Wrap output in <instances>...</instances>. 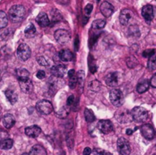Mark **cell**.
<instances>
[{
    "label": "cell",
    "mask_w": 156,
    "mask_h": 155,
    "mask_svg": "<svg viewBox=\"0 0 156 155\" xmlns=\"http://www.w3.org/2000/svg\"><path fill=\"white\" fill-rule=\"evenodd\" d=\"M59 56L63 62H70L73 59V53L69 50H62L59 52Z\"/></svg>",
    "instance_id": "obj_20"
},
{
    "label": "cell",
    "mask_w": 156,
    "mask_h": 155,
    "mask_svg": "<svg viewBox=\"0 0 156 155\" xmlns=\"http://www.w3.org/2000/svg\"><path fill=\"white\" fill-rule=\"evenodd\" d=\"M109 98L114 106L120 107L124 103V97L122 91L119 89H113L109 93Z\"/></svg>",
    "instance_id": "obj_2"
},
{
    "label": "cell",
    "mask_w": 156,
    "mask_h": 155,
    "mask_svg": "<svg viewBox=\"0 0 156 155\" xmlns=\"http://www.w3.org/2000/svg\"><path fill=\"white\" fill-rule=\"evenodd\" d=\"M133 120L137 122H143L148 119V111L142 106H136L131 110Z\"/></svg>",
    "instance_id": "obj_3"
},
{
    "label": "cell",
    "mask_w": 156,
    "mask_h": 155,
    "mask_svg": "<svg viewBox=\"0 0 156 155\" xmlns=\"http://www.w3.org/2000/svg\"><path fill=\"white\" fill-rule=\"evenodd\" d=\"M84 114H85V120H86V122H94V119H95V116H94L93 112L91 109H88V108H86V109H85Z\"/></svg>",
    "instance_id": "obj_27"
},
{
    "label": "cell",
    "mask_w": 156,
    "mask_h": 155,
    "mask_svg": "<svg viewBox=\"0 0 156 155\" xmlns=\"http://www.w3.org/2000/svg\"><path fill=\"white\" fill-rule=\"evenodd\" d=\"M5 96L6 98L8 99L10 103L12 104H15L17 101H18V95L12 89H8L5 91Z\"/></svg>",
    "instance_id": "obj_24"
},
{
    "label": "cell",
    "mask_w": 156,
    "mask_h": 155,
    "mask_svg": "<svg viewBox=\"0 0 156 155\" xmlns=\"http://www.w3.org/2000/svg\"><path fill=\"white\" fill-rule=\"evenodd\" d=\"M74 100H75L74 96L70 95L69 97H68V99H67V105H68V106H72V105L74 103Z\"/></svg>",
    "instance_id": "obj_41"
},
{
    "label": "cell",
    "mask_w": 156,
    "mask_h": 155,
    "mask_svg": "<svg viewBox=\"0 0 156 155\" xmlns=\"http://www.w3.org/2000/svg\"><path fill=\"white\" fill-rule=\"evenodd\" d=\"M36 21L41 27H47L50 24V19L48 18V15L45 12H41L37 16Z\"/></svg>",
    "instance_id": "obj_18"
},
{
    "label": "cell",
    "mask_w": 156,
    "mask_h": 155,
    "mask_svg": "<svg viewBox=\"0 0 156 155\" xmlns=\"http://www.w3.org/2000/svg\"><path fill=\"white\" fill-rule=\"evenodd\" d=\"M51 73L54 77L56 78H62L66 73V68L64 65L59 64V65H54L51 68Z\"/></svg>",
    "instance_id": "obj_14"
},
{
    "label": "cell",
    "mask_w": 156,
    "mask_h": 155,
    "mask_svg": "<svg viewBox=\"0 0 156 155\" xmlns=\"http://www.w3.org/2000/svg\"><path fill=\"white\" fill-rule=\"evenodd\" d=\"M78 84V78L77 76L74 75L73 77L69 78V86L70 88L73 89V88H76V84Z\"/></svg>",
    "instance_id": "obj_35"
},
{
    "label": "cell",
    "mask_w": 156,
    "mask_h": 155,
    "mask_svg": "<svg viewBox=\"0 0 156 155\" xmlns=\"http://www.w3.org/2000/svg\"><path fill=\"white\" fill-rule=\"evenodd\" d=\"M2 122L6 129H11L15 124V119L12 114L7 113L3 116Z\"/></svg>",
    "instance_id": "obj_19"
},
{
    "label": "cell",
    "mask_w": 156,
    "mask_h": 155,
    "mask_svg": "<svg viewBox=\"0 0 156 155\" xmlns=\"http://www.w3.org/2000/svg\"><path fill=\"white\" fill-rule=\"evenodd\" d=\"M25 9L21 5H13L9 11V18L12 23H19L24 19Z\"/></svg>",
    "instance_id": "obj_1"
},
{
    "label": "cell",
    "mask_w": 156,
    "mask_h": 155,
    "mask_svg": "<svg viewBox=\"0 0 156 155\" xmlns=\"http://www.w3.org/2000/svg\"><path fill=\"white\" fill-rule=\"evenodd\" d=\"M117 148L121 155H129L131 152L129 141L124 138H120L117 140Z\"/></svg>",
    "instance_id": "obj_9"
},
{
    "label": "cell",
    "mask_w": 156,
    "mask_h": 155,
    "mask_svg": "<svg viewBox=\"0 0 156 155\" xmlns=\"http://www.w3.org/2000/svg\"><path fill=\"white\" fill-rule=\"evenodd\" d=\"M13 146V140L10 139V138H6L2 141L1 142V148L2 150H9V149L12 148Z\"/></svg>",
    "instance_id": "obj_28"
},
{
    "label": "cell",
    "mask_w": 156,
    "mask_h": 155,
    "mask_svg": "<svg viewBox=\"0 0 156 155\" xmlns=\"http://www.w3.org/2000/svg\"><path fill=\"white\" fill-rule=\"evenodd\" d=\"M77 78H78V84H79L81 89H82L84 86V83H85V72H84L83 70H80V71H78Z\"/></svg>",
    "instance_id": "obj_29"
},
{
    "label": "cell",
    "mask_w": 156,
    "mask_h": 155,
    "mask_svg": "<svg viewBox=\"0 0 156 155\" xmlns=\"http://www.w3.org/2000/svg\"><path fill=\"white\" fill-rule=\"evenodd\" d=\"M150 84L152 88H156V73L152 77L150 80Z\"/></svg>",
    "instance_id": "obj_42"
},
{
    "label": "cell",
    "mask_w": 156,
    "mask_h": 155,
    "mask_svg": "<svg viewBox=\"0 0 156 155\" xmlns=\"http://www.w3.org/2000/svg\"><path fill=\"white\" fill-rule=\"evenodd\" d=\"M68 113H69L68 109H66V107H62V109L57 112V115L59 117H61V118H65V117L68 115Z\"/></svg>",
    "instance_id": "obj_38"
},
{
    "label": "cell",
    "mask_w": 156,
    "mask_h": 155,
    "mask_svg": "<svg viewBox=\"0 0 156 155\" xmlns=\"http://www.w3.org/2000/svg\"><path fill=\"white\" fill-rule=\"evenodd\" d=\"M93 10V5L91 4H88L85 8V12L87 15H89Z\"/></svg>",
    "instance_id": "obj_39"
},
{
    "label": "cell",
    "mask_w": 156,
    "mask_h": 155,
    "mask_svg": "<svg viewBox=\"0 0 156 155\" xmlns=\"http://www.w3.org/2000/svg\"><path fill=\"white\" fill-rule=\"evenodd\" d=\"M54 37L59 43L66 44L70 40L71 36H70L69 32L67 31L65 29H59L55 31Z\"/></svg>",
    "instance_id": "obj_7"
},
{
    "label": "cell",
    "mask_w": 156,
    "mask_h": 155,
    "mask_svg": "<svg viewBox=\"0 0 156 155\" xmlns=\"http://www.w3.org/2000/svg\"><path fill=\"white\" fill-rule=\"evenodd\" d=\"M24 34L27 37H33L36 34V28L33 24H29L24 30Z\"/></svg>",
    "instance_id": "obj_25"
},
{
    "label": "cell",
    "mask_w": 156,
    "mask_h": 155,
    "mask_svg": "<svg viewBox=\"0 0 156 155\" xmlns=\"http://www.w3.org/2000/svg\"><path fill=\"white\" fill-rule=\"evenodd\" d=\"M137 63H138V62H137L136 59L135 57H133V56L127 60V66H129V68H133Z\"/></svg>",
    "instance_id": "obj_36"
},
{
    "label": "cell",
    "mask_w": 156,
    "mask_h": 155,
    "mask_svg": "<svg viewBox=\"0 0 156 155\" xmlns=\"http://www.w3.org/2000/svg\"><path fill=\"white\" fill-rule=\"evenodd\" d=\"M89 88L91 91H98L101 88V83L100 81L97 80H94L91 81L89 84Z\"/></svg>",
    "instance_id": "obj_32"
},
{
    "label": "cell",
    "mask_w": 156,
    "mask_h": 155,
    "mask_svg": "<svg viewBox=\"0 0 156 155\" xmlns=\"http://www.w3.org/2000/svg\"><path fill=\"white\" fill-rule=\"evenodd\" d=\"M21 155H30V154H29V153H22Z\"/></svg>",
    "instance_id": "obj_46"
},
{
    "label": "cell",
    "mask_w": 156,
    "mask_h": 155,
    "mask_svg": "<svg viewBox=\"0 0 156 155\" xmlns=\"http://www.w3.org/2000/svg\"><path fill=\"white\" fill-rule=\"evenodd\" d=\"M75 75V70L74 69H71L68 71V76L69 78L73 77V76Z\"/></svg>",
    "instance_id": "obj_44"
},
{
    "label": "cell",
    "mask_w": 156,
    "mask_h": 155,
    "mask_svg": "<svg viewBox=\"0 0 156 155\" xmlns=\"http://www.w3.org/2000/svg\"><path fill=\"white\" fill-rule=\"evenodd\" d=\"M101 12L105 18H109L113 15L114 12V8L108 2H104L100 7Z\"/></svg>",
    "instance_id": "obj_12"
},
{
    "label": "cell",
    "mask_w": 156,
    "mask_h": 155,
    "mask_svg": "<svg viewBox=\"0 0 156 155\" xmlns=\"http://www.w3.org/2000/svg\"><path fill=\"white\" fill-rule=\"evenodd\" d=\"M37 61L38 64H39L40 65H41V66H48V65H50L49 61L47 60L45 57H44V56H38V57L37 58Z\"/></svg>",
    "instance_id": "obj_33"
},
{
    "label": "cell",
    "mask_w": 156,
    "mask_h": 155,
    "mask_svg": "<svg viewBox=\"0 0 156 155\" xmlns=\"http://www.w3.org/2000/svg\"><path fill=\"white\" fill-rule=\"evenodd\" d=\"M155 50H146L143 53V56L145 58H151L155 55Z\"/></svg>",
    "instance_id": "obj_37"
},
{
    "label": "cell",
    "mask_w": 156,
    "mask_h": 155,
    "mask_svg": "<svg viewBox=\"0 0 156 155\" xmlns=\"http://www.w3.org/2000/svg\"><path fill=\"white\" fill-rule=\"evenodd\" d=\"M18 81H19L20 88H21V90L23 92L26 93V94H29V93L32 92L34 89V86L30 78L20 80Z\"/></svg>",
    "instance_id": "obj_15"
},
{
    "label": "cell",
    "mask_w": 156,
    "mask_h": 155,
    "mask_svg": "<svg viewBox=\"0 0 156 155\" xmlns=\"http://www.w3.org/2000/svg\"><path fill=\"white\" fill-rule=\"evenodd\" d=\"M16 74L18 81L30 78V73L26 68H20L16 69Z\"/></svg>",
    "instance_id": "obj_23"
},
{
    "label": "cell",
    "mask_w": 156,
    "mask_h": 155,
    "mask_svg": "<svg viewBox=\"0 0 156 155\" xmlns=\"http://www.w3.org/2000/svg\"><path fill=\"white\" fill-rule=\"evenodd\" d=\"M91 153V149L90 147H85L83 150V155H90Z\"/></svg>",
    "instance_id": "obj_43"
},
{
    "label": "cell",
    "mask_w": 156,
    "mask_h": 155,
    "mask_svg": "<svg viewBox=\"0 0 156 155\" xmlns=\"http://www.w3.org/2000/svg\"><path fill=\"white\" fill-rule=\"evenodd\" d=\"M126 135H131L133 134V132H134L133 130V129H126Z\"/></svg>",
    "instance_id": "obj_45"
},
{
    "label": "cell",
    "mask_w": 156,
    "mask_h": 155,
    "mask_svg": "<svg viewBox=\"0 0 156 155\" xmlns=\"http://www.w3.org/2000/svg\"><path fill=\"white\" fill-rule=\"evenodd\" d=\"M36 108L38 112L44 115H49L53 112V109L52 103L47 100H42L38 101L36 104Z\"/></svg>",
    "instance_id": "obj_4"
},
{
    "label": "cell",
    "mask_w": 156,
    "mask_h": 155,
    "mask_svg": "<svg viewBox=\"0 0 156 155\" xmlns=\"http://www.w3.org/2000/svg\"><path fill=\"white\" fill-rule=\"evenodd\" d=\"M149 84H150V82L147 79H145V80L140 81L136 87L137 92L140 93V94H143L146 91H147L149 88Z\"/></svg>",
    "instance_id": "obj_22"
},
{
    "label": "cell",
    "mask_w": 156,
    "mask_h": 155,
    "mask_svg": "<svg viewBox=\"0 0 156 155\" xmlns=\"http://www.w3.org/2000/svg\"><path fill=\"white\" fill-rule=\"evenodd\" d=\"M142 15L147 22H151L154 17L153 7L151 5H146L142 9Z\"/></svg>",
    "instance_id": "obj_13"
},
{
    "label": "cell",
    "mask_w": 156,
    "mask_h": 155,
    "mask_svg": "<svg viewBox=\"0 0 156 155\" xmlns=\"http://www.w3.org/2000/svg\"><path fill=\"white\" fill-rule=\"evenodd\" d=\"M106 25V21L104 19H98L95 20L92 22V27L93 29H95V30H101V29H103L104 27Z\"/></svg>",
    "instance_id": "obj_26"
},
{
    "label": "cell",
    "mask_w": 156,
    "mask_h": 155,
    "mask_svg": "<svg viewBox=\"0 0 156 155\" xmlns=\"http://www.w3.org/2000/svg\"><path fill=\"white\" fill-rule=\"evenodd\" d=\"M153 155H156V153H155V154H153Z\"/></svg>",
    "instance_id": "obj_47"
},
{
    "label": "cell",
    "mask_w": 156,
    "mask_h": 155,
    "mask_svg": "<svg viewBox=\"0 0 156 155\" xmlns=\"http://www.w3.org/2000/svg\"><path fill=\"white\" fill-rule=\"evenodd\" d=\"M93 153L94 155H112V153L110 152L106 151L105 150H103L101 148H95L93 150Z\"/></svg>",
    "instance_id": "obj_34"
},
{
    "label": "cell",
    "mask_w": 156,
    "mask_h": 155,
    "mask_svg": "<svg viewBox=\"0 0 156 155\" xmlns=\"http://www.w3.org/2000/svg\"><path fill=\"white\" fill-rule=\"evenodd\" d=\"M41 133V129L37 126H31L25 129V134L30 138H37Z\"/></svg>",
    "instance_id": "obj_17"
},
{
    "label": "cell",
    "mask_w": 156,
    "mask_h": 155,
    "mask_svg": "<svg viewBox=\"0 0 156 155\" xmlns=\"http://www.w3.org/2000/svg\"><path fill=\"white\" fill-rule=\"evenodd\" d=\"M120 78L121 77L120 75V73L117 72V71H114V72L109 73L106 76L105 82H106L108 86L114 88V87H117L120 84V81H121Z\"/></svg>",
    "instance_id": "obj_8"
},
{
    "label": "cell",
    "mask_w": 156,
    "mask_h": 155,
    "mask_svg": "<svg viewBox=\"0 0 156 155\" xmlns=\"http://www.w3.org/2000/svg\"><path fill=\"white\" fill-rule=\"evenodd\" d=\"M98 129L101 133L108 134L114 130L113 123L110 120H100L97 124Z\"/></svg>",
    "instance_id": "obj_11"
},
{
    "label": "cell",
    "mask_w": 156,
    "mask_h": 155,
    "mask_svg": "<svg viewBox=\"0 0 156 155\" xmlns=\"http://www.w3.org/2000/svg\"><path fill=\"white\" fill-rule=\"evenodd\" d=\"M133 16V13L129 9H123L120 14V21L123 25H126Z\"/></svg>",
    "instance_id": "obj_16"
},
{
    "label": "cell",
    "mask_w": 156,
    "mask_h": 155,
    "mask_svg": "<svg viewBox=\"0 0 156 155\" xmlns=\"http://www.w3.org/2000/svg\"><path fill=\"white\" fill-rule=\"evenodd\" d=\"M115 117L120 123H128L133 120L131 112L126 109H120L116 112Z\"/></svg>",
    "instance_id": "obj_5"
},
{
    "label": "cell",
    "mask_w": 156,
    "mask_h": 155,
    "mask_svg": "<svg viewBox=\"0 0 156 155\" xmlns=\"http://www.w3.org/2000/svg\"><path fill=\"white\" fill-rule=\"evenodd\" d=\"M140 132L143 136L148 140L153 139L155 137V130L152 126L149 124H145L140 128Z\"/></svg>",
    "instance_id": "obj_10"
},
{
    "label": "cell",
    "mask_w": 156,
    "mask_h": 155,
    "mask_svg": "<svg viewBox=\"0 0 156 155\" xmlns=\"http://www.w3.org/2000/svg\"><path fill=\"white\" fill-rule=\"evenodd\" d=\"M30 155H47L45 148L40 144H35L30 149Z\"/></svg>",
    "instance_id": "obj_21"
},
{
    "label": "cell",
    "mask_w": 156,
    "mask_h": 155,
    "mask_svg": "<svg viewBox=\"0 0 156 155\" xmlns=\"http://www.w3.org/2000/svg\"><path fill=\"white\" fill-rule=\"evenodd\" d=\"M148 68L150 71L156 70V56H153L149 58V62H148Z\"/></svg>",
    "instance_id": "obj_31"
},
{
    "label": "cell",
    "mask_w": 156,
    "mask_h": 155,
    "mask_svg": "<svg viewBox=\"0 0 156 155\" xmlns=\"http://www.w3.org/2000/svg\"><path fill=\"white\" fill-rule=\"evenodd\" d=\"M36 76L37 78L39 79H44V78L46 77V73L44 71H42V70H40V71H38L37 72L36 74Z\"/></svg>",
    "instance_id": "obj_40"
},
{
    "label": "cell",
    "mask_w": 156,
    "mask_h": 155,
    "mask_svg": "<svg viewBox=\"0 0 156 155\" xmlns=\"http://www.w3.org/2000/svg\"><path fill=\"white\" fill-rule=\"evenodd\" d=\"M8 24V16L3 11L0 12V28H4Z\"/></svg>",
    "instance_id": "obj_30"
},
{
    "label": "cell",
    "mask_w": 156,
    "mask_h": 155,
    "mask_svg": "<svg viewBox=\"0 0 156 155\" xmlns=\"http://www.w3.org/2000/svg\"><path fill=\"white\" fill-rule=\"evenodd\" d=\"M31 51L26 43H21L17 49V56L21 60L27 61L30 57Z\"/></svg>",
    "instance_id": "obj_6"
}]
</instances>
